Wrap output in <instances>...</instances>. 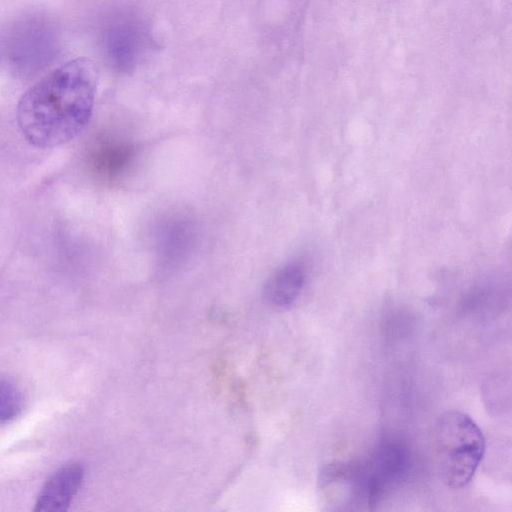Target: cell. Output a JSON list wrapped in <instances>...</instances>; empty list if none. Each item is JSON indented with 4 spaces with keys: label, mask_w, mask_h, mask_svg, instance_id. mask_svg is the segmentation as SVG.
Here are the masks:
<instances>
[{
    "label": "cell",
    "mask_w": 512,
    "mask_h": 512,
    "mask_svg": "<svg viewBox=\"0 0 512 512\" xmlns=\"http://www.w3.org/2000/svg\"><path fill=\"white\" fill-rule=\"evenodd\" d=\"M432 445L440 479L451 488H462L471 481L485 451L480 428L459 411H448L438 418Z\"/></svg>",
    "instance_id": "obj_2"
},
{
    "label": "cell",
    "mask_w": 512,
    "mask_h": 512,
    "mask_svg": "<svg viewBox=\"0 0 512 512\" xmlns=\"http://www.w3.org/2000/svg\"><path fill=\"white\" fill-rule=\"evenodd\" d=\"M358 462L369 509H372L405 477L410 455L403 443L388 439Z\"/></svg>",
    "instance_id": "obj_3"
},
{
    "label": "cell",
    "mask_w": 512,
    "mask_h": 512,
    "mask_svg": "<svg viewBox=\"0 0 512 512\" xmlns=\"http://www.w3.org/2000/svg\"><path fill=\"white\" fill-rule=\"evenodd\" d=\"M184 227L183 223L172 224V227L169 226L167 233L162 235L164 236L162 244L165 252H168L170 255L172 253V256H175L179 254L181 248H184L189 238V232L186 229L184 230Z\"/></svg>",
    "instance_id": "obj_9"
},
{
    "label": "cell",
    "mask_w": 512,
    "mask_h": 512,
    "mask_svg": "<svg viewBox=\"0 0 512 512\" xmlns=\"http://www.w3.org/2000/svg\"><path fill=\"white\" fill-rule=\"evenodd\" d=\"M84 478V469L71 462L58 468L42 486L33 508L36 512L66 511L78 493Z\"/></svg>",
    "instance_id": "obj_6"
},
{
    "label": "cell",
    "mask_w": 512,
    "mask_h": 512,
    "mask_svg": "<svg viewBox=\"0 0 512 512\" xmlns=\"http://www.w3.org/2000/svg\"><path fill=\"white\" fill-rule=\"evenodd\" d=\"M23 408L21 392L13 384L0 381V423L18 416Z\"/></svg>",
    "instance_id": "obj_8"
},
{
    "label": "cell",
    "mask_w": 512,
    "mask_h": 512,
    "mask_svg": "<svg viewBox=\"0 0 512 512\" xmlns=\"http://www.w3.org/2000/svg\"><path fill=\"white\" fill-rule=\"evenodd\" d=\"M305 279V269L300 263L283 265L269 279L265 288L266 299L277 308L291 306L301 294Z\"/></svg>",
    "instance_id": "obj_7"
},
{
    "label": "cell",
    "mask_w": 512,
    "mask_h": 512,
    "mask_svg": "<svg viewBox=\"0 0 512 512\" xmlns=\"http://www.w3.org/2000/svg\"><path fill=\"white\" fill-rule=\"evenodd\" d=\"M96 70L86 58L57 67L32 85L17 105V122L37 148L63 145L89 123L96 94Z\"/></svg>",
    "instance_id": "obj_1"
},
{
    "label": "cell",
    "mask_w": 512,
    "mask_h": 512,
    "mask_svg": "<svg viewBox=\"0 0 512 512\" xmlns=\"http://www.w3.org/2000/svg\"><path fill=\"white\" fill-rule=\"evenodd\" d=\"M135 158L133 143L121 137L104 135L89 147L86 165L97 180L111 183L122 179L130 171Z\"/></svg>",
    "instance_id": "obj_5"
},
{
    "label": "cell",
    "mask_w": 512,
    "mask_h": 512,
    "mask_svg": "<svg viewBox=\"0 0 512 512\" xmlns=\"http://www.w3.org/2000/svg\"><path fill=\"white\" fill-rule=\"evenodd\" d=\"M318 490L328 510L368 509L358 461L332 462L318 476Z\"/></svg>",
    "instance_id": "obj_4"
}]
</instances>
